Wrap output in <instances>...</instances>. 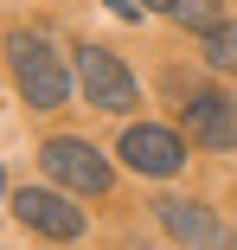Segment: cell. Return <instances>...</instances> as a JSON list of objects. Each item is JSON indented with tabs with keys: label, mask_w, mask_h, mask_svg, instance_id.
<instances>
[{
	"label": "cell",
	"mask_w": 237,
	"mask_h": 250,
	"mask_svg": "<svg viewBox=\"0 0 237 250\" xmlns=\"http://www.w3.org/2000/svg\"><path fill=\"white\" fill-rule=\"evenodd\" d=\"M173 20L193 26V32H212V26L224 20V7H218V0H173Z\"/></svg>",
	"instance_id": "cell-9"
},
{
	"label": "cell",
	"mask_w": 237,
	"mask_h": 250,
	"mask_svg": "<svg viewBox=\"0 0 237 250\" xmlns=\"http://www.w3.org/2000/svg\"><path fill=\"white\" fill-rule=\"evenodd\" d=\"M148 7H160V13H173V0H148Z\"/></svg>",
	"instance_id": "cell-10"
},
{
	"label": "cell",
	"mask_w": 237,
	"mask_h": 250,
	"mask_svg": "<svg viewBox=\"0 0 237 250\" xmlns=\"http://www.w3.org/2000/svg\"><path fill=\"white\" fill-rule=\"evenodd\" d=\"M179 122L199 147H237V96L224 90H186L179 103Z\"/></svg>",
	"instance_id": "cell-6"
},
{
	"label": "cell",
	"mask_w": 237,
	"mask_h": 250,
	"mask_svg": "<svg viewBox=\"0 0 237 250\" xmlns=\"http://www.w3.org/2000/svg\"><path fill=\"white\" fill-rule=\"evenodd\" d=\"M39 167L52 173L64 192H83V199H103L109 186H116V173H109V161L90 147L83 135H52L39 147Z\"/></svg>",
	"instance_id": "cell-2"
},
{
	"label": "cell",
	"mask_w": 237,
	"mask_h": 250,
	"mask_svg": "<svg viewBox=\"0 0 237 250\" xmlns=\"http://www.w3.org/2000/svg\"><path fill=\"white\" fill-rule=\"evenodd\" d=\"M116 154H122L135 173H148V180H173V173L186 167V141H179L173 128L135 122V128H122V147H116Z\"/></svg>",
	"instance_id": "cell-5"
},
{
	"label": "cell",
	"mask_w": 237,
	"mask_h": 250,
	"mask_svg": "<svg viewBox=\"0 0 237 250\" xmlns=\"http://www.w3.org/2000/svg\"><path fill=\"white\" fill-rule=\"evenodd\" d=\"M154 218H160L167 237H179V244H224V237H231L199 199H154Z\"/></svg>",
	"instance_id": "cell-7"
},
{
	"label": "cell",
	"mask_w": 237,
	"mask_h": 250,
	"mask_svg": "<svg viewBox=\"0 0 237 250\" xmlns=\"http://www.w3.org/2000/svg\"><path fill=\"white\" fill-rule=\"evenodd\" d=\"M0 192H7V173H0Z\"/></svg>",
	"instance_id": "cell-11"
},
{
	"label": "cell",
	"mask_w": 237,
	"mask_h": 250,
	"mask_svg": "<svg viewBox=\"0 0 237 250\" xmlns=\"http://www.w3.org/2000/svg\"><path fill=\"white\" fill-rule=\"evenodd\" d=\"M71 71H77V83H83V103H90V109H109V116H122V109H135V103H141L135 71H128L116 52H103V45H77Z\"/></svg>",
	"instance_id": "cell-3"
},
{
	"label": "cell",
	"mask_w": 237,
	"mask_h": 250,
	"mask_svg": "<svg viewBox=\"0 0 237 250\" xmlns=\"http://www.w3.org/2000/svg\"><path fill=\"white\" fill-rule=\"evenodd\" d=\"M7 71H13V90L32 109H64L71 103V71H64L58 45L45 32H7Z\"/></svg>",
	"instance_id": "cell-1"
},
{
	"label": "cell",
	"mask_w": 237,
	"mask_h": 250,
	"mask_svg": "<svg viewBox=\"0 0 237 250\" xmlns=\"http://www.w3.org/2000/svg\"><path fill=\"white\" fill-rule=\"evenodd\" d=\"M205 39V64L212 71H224V77H237V26L231 20H218L212 32H199Z\"/></svg>",
	"instance_id": "cell-8"
},
{
	"label": "cell",
	"mask_w": 237,
	"mask_h": 250,
	"mask_svg": "<svg viewBox=\"0 0 237 250\" xmlns=\"http://www.w3.org/2000/svg\"><path fill=\"white\" fill-rule=\"evenodd\" d=\"M13 218L26 231H39V237H58V244L83 237V206H71V199L52 192V186H20L13 192Z\"/></svg>",
	"instance_id": "cell-4"
}]
</instances>
